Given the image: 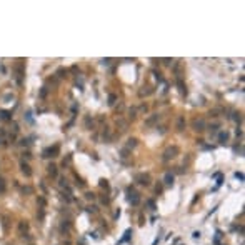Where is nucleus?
Masks as SVG:
<instances>
[{
	"mask_svg": "<svg viewBox=\"0 0 245 245\" xmlns=\"http://www.w3.org/2000/svg\"><path fill=\"white\" fill-rule=\"evenodd\" d=\"M177 152H179V148H177V147H173V148H168V150H167L165 154H163V160L167 162V160H170V158H173V157H175V154H177Z\"/></svg>",
	"mask_w": 245,
	"mask_h": 245,
	"instance_id": "obj_1",
	"label": "nucleus"
},
{
	"mask_svg": "<svg viewBox=\"0 0 245 245\" xmlns=\"http://www.w3.org/2000/svg\"><path fill=\"white\" fill-rule=\"evenodd\" d=\"M130 202H132V205H138V202H140V197H138L137 192H132V195H130Z\"/></svg>",
	"mask_w": 245,
	"mask_h": 245,
	"instance_id": "obj_2",
	"label": "nucleus"
},
{
	"mask_svg": "<svg viewBox=\"0 0 245 245\" xmlns=\"http://www.w3.org/2000/svg\"><path fill=\"white\" fill-rule=\"evenodd\" d=\"M137 179L140 180L142 185H150V179H148V175H138Z\"/></svg>",
	"mask_w": 245,
	"mask_h": 245,
	"instance_id": "obj_3",
	"label": "nucleus"
},
{
	"mask_svg": "<svg viewBox=\"0 0 245 245\" xmlns=\"http://www.w3.org/2000/svg\"><path fill=\"white\" fill-rule=\"evenodd\" d=\"M193 125H195V130H204L205 122H204V120H195V122H193Z\"/></svg>",
	"mask_w": 245,
	"mask_h": 245,
	"instance_id": "obj_4",
	"label": "nucleus"
},
{
	"mask_svg": "<svg viewBox=\"0 0 245 245\" xmlns=\"http://www.w3.org/2000/svg\"><path fill=\"white\" fill-rule=\"evenodd\" d=\"M163 182H165L167 185H170V183H173V175H172V173L168 172V173H167V175H165V179H163Z\"/></svg>",
	"mask_w": 245,
	"mask_h": 245,
	"instance_id": "obj_5",
	"label": "nucleus"
},
{
	"mask_svg": "<svg viewBox=\"0 0 245 245\" xmlns=\"http://www.w3.org/2000/svg\"><path fill=\"white\" fill-rule=\"evenodd\" d=\"M22 172L25 173L27 177H30V175H32V172H30V167H28L27 163H22Z\"/></svg>",
	"mask_w": 245,
	"mask_h": 245,
	"instance_id": "obj_6",
	"label": "nucleus"
},
{
	"mask_svg": "<svg viewBox=\"0 0 245 245\" xmlns=\"http://www.w3.org/2000/svg\"><path fill=\"white\" fill-rule=\"evenodd\" d=\"M130 233H132V230H127V232H125V235H123V237H122V240H120V243L127 242V240L130 239Z\"/></svg>",
	"mask_w": 245,
	"mask_h": 245,
	"instance_id": "obj_7",
	"label": "nucleus"
},
{
	"mask_svg": "<svg viewBox=\"0 0 245 245\" xmlns=\"http://www.w3.org/2000/svg\"><path fill=\"white\" fill-rule=\"evenodd\" d=\"M48 173H50L52 177H55L57 175V167L55 165H50V167H48Z\"/></svg>",
	"mask_w": 245,
	"mask_h": 245,
	"instance_id": "obj_8",
	"label": "nucleus"
},
{
	"mask_svg": "<svg viewBox=\"0 0 245 245\" xmlns=\"http://www.w3.org/2000/svg\"><path fill=\"white\" fill-rule=\"evenodd\" d=\"M3 192H5V182L0 179V193H3Z\"/></svg>",
	"mask_w": 245,
	"mask_h": 245,
	"instance_id": "obj_9",
	"label": "nucleus"
},
{
	"mask_svg": "<svg viewBox=\"0 0 245 245\" xmlns=\"http://www.w3.org/2000/svg\"><path fill=\"white\" fill-rule=\"evenodd\" d=\"M177 127H179L180 130L183 129V119H182V117H180V119H179V123H177Z\"/></svg>",
	"mask_w": 245,
	"mask_h": 245,
	"instance_id": "obj_10",
	"label": "nucleus"
},
{
	"mask_svg": "<svg viewBox=\"0 0 245 245\" xmlns=\"http://www.w3.org/2000/svg\"><path fill=\"white\" fill-rule=\"evenodd\" d=\"M227 138H229V135H227V132H225V133H223V132L220 133V140H222V142H223V140H227Z\"/></svg>",
	"mask_w": 245,
	"mask_h": 245,
	"instance_id": "obj_11",
	"label": "nucleus"
},
{
	"mask_svg": "<svg viewBox=\"0 0 245 245\" xmlns=\"http://www.w3.org/2000/svg\"><path fill=\"white\" fill-rule=\"evenodd\" d=\"M235 177H237V179H240V180H243V175H242V173H235Z\"/></svg>",
	"mask_w": 245,
	"mask_h": 245,
	"instance_id": "obj_12",
	"label": "nucleus"
}]
</instances>
